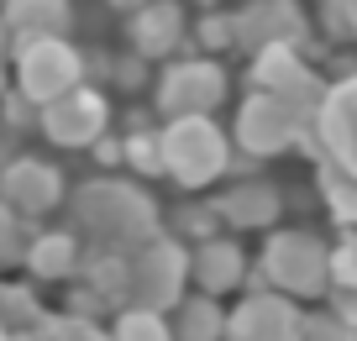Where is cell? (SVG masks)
I'll use <instances>...</instances> for the list:
<instances>
[{"instance_id":"4fadbf2b","label":"cell","mask_w":357,"mask_h":341,"mask_svg":"<svg viewBox=\"0 0 357 341\" xmlns=\"http://www.w3.org/2000/svg\"><path fill=\"white\" fill-rule=\"evenodd\" d=\"M326 310H331V315L357 336V294H347V289H331V294H326Z\"/></svg>"},{"instance_id":"9c48e42d","label":"cell","mask_w":357,"mask_h":341,"mask_svg":"<svg viewBox=\"0 0 357 341\" xmlns=\"http://www.w3.org/2000/svg\"><path fill=\"white\" fill-rule=\"evenodd\" d=\"M315 199L326 205V215L342 232H357V179L352 174H342L331 163H315Z\"/></svg>"},{"instance_id":"30bf717a","label":"cell","mask_w":357,"mask_h":341,"mask_svg":"<svg viewBox=\"0 0 357 341\" xmlns=\"http://www.w3.org/2000/svg\"><path fill=\"white\" fill-rule=\"evenodd\" d=\"M174 341H226V310L205 294L178 299V326L168 331Z\"/></svg>"},{"instance_id":"8992f818","label":"cell","mask_w":357,"mask_h":341,"mask_svg":"<svg viewBox=\"0 0 357 341\" xmlns=\"http://www.w3.org/2000/svg\"><path fill=\"white\" fill-rule=\"evenodd\" d=\"M221 226H236V232H273L284 215V184L273 179H236L221 199H211Z\"/></svg>"},{"instance_id":"7a4b0ae2","label":"cell","mask_w":357,"mask_h":341,"mask_svg":"<svg viewBox=\"0 0 357 341\" xmlns=\"http://www.w3.org/2000/svg\"><path fill=\"white\" fill-rule=\"evenodd\" d=\"M163 163L174 168L178 184H211L231 168V142L211 116H190V121H174L163 137Z\"/></svg>"},{"instance_id":"52a82bcc","label":"cell","mask_w":357,"mask_h":341,"mask_svg":"<svg viewBox=\"0 0 357 341\" xmlns=\"http://www.w3.org/2000/svg\"><path fill=\"white\" fill-rule=\"evenodd\" d=\"M294 326H300V305L263 289L226 315V341H294Z\"/></svg>"},{"instance_id":"6da1fadb","label":"cell","mask_w":357,"mask_h":341,"mask_svg":"<svg viewBox=\"0 0 357 341\" xmlns=\"http://www.w3.org/2000/svg\"><path fill=\"white\" fill-rule=\"evenodd\" d=\"M257 278H263L268 294L294 299H326L331 294V242L310 226H284V232H268L263 257H257Z\"/></svg>"},{"instance_id":"3957f363","label":"cell","mask_w":357,"mask_h":341,"mask_svg":"<svg viewBox=\"0 0 357 341\" xmlns=\"http://www.w3.org/2000/svg\"><path fill=\"white\" fill-rule=\"evenodd\" d=\"M310 132V121H305L300 110H289L279 95H247L242 116H236V142H242V158H279L289 153V147H300V137Z\"/></svg>"},{"instance_id":"5bb4252c","label":"cell","mask_w":357,"mask_h":341,"mask_svg":"<svg viewBox=\"0 0 357 341\" xmlns=\"http://www.w3.org/2000/svg\"><path fill=\"white\" fill-rule=\"evenodd\" d=\"M352 43H357V6H352Z\"/></svg>"},{"instance_id":"ba28073f","label":"cell","mask_w":357,"mask_h":341,"mask_svg":"<svg viewBox=\"0 0 357 341\" xmlns=\"http://www.w3.org/2000/svg\"><path fill=\"white\" fill-rule=\"evenodd\" d=\"M247 268L252 263H247L242 242H231V236H215V242H205V247L190 252V278L200 284L205 299H221V294H231V289H242Z\"/></svg>"},{"instance_id":"7c38bea8","label":"cell","mask_w":357,"mask_h":341,"mask_svg":"<svg viewBox=\"0 0 357 341\" xmlns=\"http://www.w3.org/2000/svg\"><path fill=\"white\" fill-rule=\"evenodd\" d=\"M331 289L357 294V232H342V242H331Z\"/></svg>"},{"instance_id":"5b68a950","label":"cell","mask_w":357,"mask_h":341,"mask_svg":"<svg viewBox=\"0 0 357 341\" xmlns=\"http://www.w3.org/2000/svg\"><path fill=\"white\" fill-rule=\"evenodd\" d=\"M226 68L215 58H190L163 74V105L174 110V121H190V116H211L226 100Z\"/></svg>"},{"instance_id":"277c9868","label":"cell","mask_w":357,"mask_h":341,"mask_svg":"<svg viewBox=\"0 0 357 341\" xmlns=\"http://www.w3.org/2000/svg\"><path fill=\"white\" fill-rule=\"evenodd\" d=\"M310 137L321 147V163L357 179V74H342L326 84V100L315 110Z\"/></svg>"},{"instance_id":"8fae6325","label":"cell","mask_w":357,"mask_h":341,"mask_svg":"<svg viewBox=\"0 0 357 341\" xmlns=\"http://www.w3.org/2000/svg\"><path fill=\"white\" fill-rule=\"evenodd\" d=\"M294 341H357L331 310H300V326H294Z\"/></svg>"}]
</instances>
